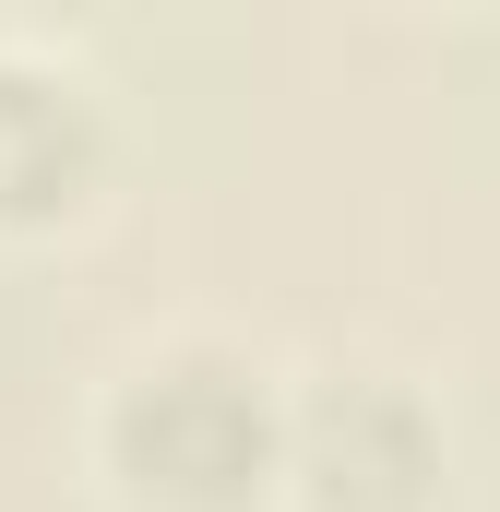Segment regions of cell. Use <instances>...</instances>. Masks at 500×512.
I'll list each match as a JSON object with an SVG mask.
<instances>
[{
	"instance_id": "3957f363",
	"label": "cell",
	"mask_w": 500,
	"mask_h": 512,
	"mask_svg": "<svg viewBox=\"0 0 500 512\" xmlns=\"http://www.w3.org/2000/svg\"><path fill=\"white\" fill-rule=\"evenodd\" d=\"M96 179V108L72 72L0 60V215H60Z\"/></svg>"
},
{
	"instance_id": "6da1fadb",
	"label": "cell",
	"mask_w": 500,
	"mask_h": 512,
	"mask_svg": "<svg viewBox=\"0 0 500 512\" xmlns=\"http://www.w3.org/2000/svg\"><path fill=\"white\" fill-rule=\"evenodd\" d=\"M96 441H108V477L143 512H250L286 477V405L215 334H179V346L131 358Z\"/></svg>"
},
{
	"instance_id": "7a4b0ae2",
	"label": "cell",
	"mask_w": 500,
	"mask_h": 512,
	"mask_svg": "<svg viewBox=\"0 0 500 512\" xmlns=\"http://www.w3.org/2000/svg\"><path fill=\"white\" fill-rule=\"evenodd\" d=\"M429 465H441V429L393 370H334L310 405H286V477L322 512H417Z\"/></svg>"
}]
</instances>
